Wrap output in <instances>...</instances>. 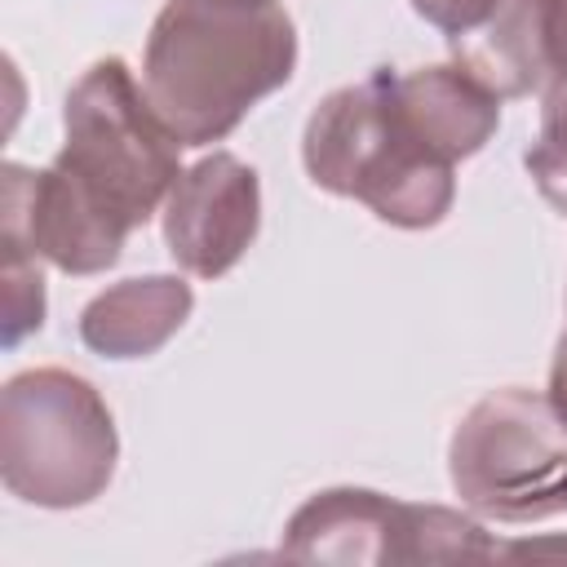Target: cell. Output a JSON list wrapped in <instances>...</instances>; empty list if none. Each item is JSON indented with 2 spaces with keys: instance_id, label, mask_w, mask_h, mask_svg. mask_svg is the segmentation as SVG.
Returning <instances> with one entry per match:
<instances>
[{
  "instance_id": "10",
  "label": "cell",
  "mask_w": 567,
  "mask_h": 567,
  "mask_svg": "<svg viewBox=\"0 0 567 567\" xmlns=\"http://www.w3.org/2000/svg\"><path fill=\"white\" fill-rule=\"evenodd\" d=\"M394 89H399V106L408 124L416 128V137L452 164L478 155L501 128V97L483 89L470 71H461L456 62L399 71Z\"/></svg>"
},
{
  "instance_id": "9",
  "label": "cell",
  "mask_w": 567,
  "mask_h": 567,
  "mask_svg": "<svg viewBox=\"0 0 567 567\" xmlns=\"http://www.w3.org/2000/svg\"><path fill=\"white\" fill-rule=\"evenodd\" d=\"M452 62L470 71L483 89L505 97H527L549 89V0H496L487 22L465 35H447Z\"/></svg>"
},
{
  "instance_id": "12",
  "label": "cell",
  "mask_w": 567,
  "mask_h": 567,
  "mask_svg": "<svg viewBox=\"0 0 567 567\" xmlns=\"http://www.w3.org/2000/svg\"><path fill=\"white\" fill-rule=\"evenodd\" d=\"M492 558H501V540H492L474 514L403 501L399 563H492Z\"/></svg>"
},
{
  "instance_id": "6",
  "label": "cell",
  "mask_w": 567,
  "mask_h": 567,
  "mask_svg": "<svg viewBox=\"0 0 567 567\" xmlns=\"http://www.w3.org/2000/svg\"><path fill=\"white\" fill-rule=\"evenodd\" d=\"M261 230L257 168L230 151H213L182 168L164 199V248L195 279H221Z\"/></svg>"
},
{
  "instance_id": "1",
  "label": "cell",
  "mask_w": 567,
  "mask_h": 567,
  "mask_svg": "<svg viewBox=\"0 0 567 567\" xmlns=\"http://www.w3.org/2000/svg\"><path fill=\"white\" fill-rule=\"evenodd\" d=\"M297 71L279 0H168L146 35L142 89L182 146H213Z\"/></svg>"
},
{
  "instance_id": "5",
  "label": "cell",
  "mask_w": 567,
  "mask_h": 567,
  "mask_svg": "<svg viewBox=\"0 0 567 567\" xmlns=\"http://www.w3.org/2000/svg\"><path fill=\"white\" fill-rule=\"evenodd\" d=\"M447 474L478 518L540 523L567 509V421L549 394L492 390L456 421Z\"/></svg>"
},
{
  "instance_id": "8",
  "label": "cell",
  "mask_w": 567,
  "mask_h": 567,
  "mask_svg": "<svg viewBox=\"0 0 567 567\" xmlns=\"http://www.w3.org/2000/svg\"><path fill=\"white\" fill-rule=\"evenodd\" d=\"M403 501L372 487H323L284 527L279 554L301 563H399Z\"/></svg>"
},
{
  "instance_id": "17",
  "label": "cell",
  "mask_w": 567,
  "mask_h": 567,
  "mask_svg": "<svg viewBox=\"0 0 567 567\" xmlns=\"http://www.w3.org/2000/svg\"><path fill=\"white\" fill-rule=\"evenodd\" d=\"M549 403L558 408V416L567 421V332L554 346V363H549Z\"/></svg>"
},
{
  "instance_id": "18",
  "label": "cell",
  "mask_w": 567,
  "mask_h": 567,
  "mask_svg": "<svg viewBox=\"0 0 567 567\" xmlns=\"http://www.w3.org/2000/svg\"><path fill=\"white\" fill-rule=\"evenodd\" d=\"M523 554H567V540H514V545H501V558H523Z\"/></svg>"
},
{
  "instance_id": "13",
  "label": "cell",
  "mask_w": 567,
  "mask_h": 567,
  "mask_svg": "<svg viewBox=\"0 0 567 567\" xmlns=\"http://www.w3.org/2000/svg\"><path fill=\"white\" fill-rule=\"evenodd\" d=\"M523 164H527L536 190L567 217V80H554L545 89L540 133L523 151Z\"/></svg>"
},
{
  "instance_id": "11",
  "label": "cell",
  "mask_w": 567,
  "mask_h": 567,
  "mask_svg": "<svg viewBox=\"0 0 567 567\" xmlns=\"http://www.w3.org/2000/svg\"><path fill=\"white\" fill-rule=\"evenodd\" d=\"M195 292L182 275H137L80 310V341L102 359H146L190 319Z\"/></svg>"
},
{
  "instance_id": "15",
  "label": "cell",
  "mask_w": 567,
  "mask_h": 567,
  "mask_svg": "<svg viewBox=\"0 0 567 567\" xmlns=\"http://www.w3.org/2000/svg\"><path fill=\"white\" fill-rule=\"evenodd\" d=\"M412 9L439 27L443 35H465L478 22H487V13L496 9V0H412Z\"/></svg>"
},
{
  "instance_id": "16",
  "label": "cell",
  "mask_w": 567,
  "mask_h": 567,
  "mask_svg": "<svg viewBox=\"0 0 567 567\" xmlns=\"http://www.w3.org/2000/svg\"><path fill=\"white\" fill-rule=\"evenodd\" d=\"M549 66L554 80H567V0H549Z\"/></svg>"
},
{
  "instance_id": "3",
  "label": "cell",
  "mask_w": 567,
  "mask_h": 567,
  "mask_svg": "<svg viewBox=\"0 0 567 567\" xmlns=\"http://www.w3.org/2000/svg\"><path fill=\"white\" fill-rule=\"evenodd\" d=\"M62 133L53 168L128 235L155 217L182 177V142L155 115L124 58H102L71 84Z\"/></svg>"
},
{
  "instance_id": "14",
  "label": "cell",
  "mask_w": 567,
  "mask_h": 567,
  "mask_svg": "<svg viewBox=\"0 0 567 567\" xmlns=\"http://www.w3.org/2000/svg\"><path fill=\"white\" fill-rule=\"evenodd\" d=\"M4 244V346L13 350L27 332H40L44 323V275H40V257L0 235Z\"/></svg>"
},
{
  "instance_id": "4",
  "label": "cell",
  "mask_w": 567,
  "mask_h": 567,
  "mask_svg": "<svg viewBox=\"0 0 567 567\" xmlns=\"http://www.w3.org/2000/svg\"><path fill=\"white\" fill-rule=\"evenodd\" d=\"M120 434L97 385L66 368H31L0 390V478L40 509H80L106 492Z\"/></svg>"
},
{
  "instance_id": "2",
  "label": "cell",
  "mask_w": 567,
  "mask_h": 567,
  "mask_svg": "<svg viewBox=\"0 0 567 567\" xmlns=\"http://www.w3.org/2000/svg\"><path fill=\"white\" fill-rule=\"evenodd\" d=\"M394 66L332 89L306 120L301 164L328 195L368 204L385 226L430 230L452 213L456 164L434 155L408 124Z\"/></svg>"
},
{
  "instance_id": "7",
  "label": "cell",
  "mask_w": 567,
  "mask_h": 567,
  "mask_svg": "<svg viewBox=\"0 0 567 567\" xmlns=\"http://www.w3.org/2000/svg\"><path fill=\"white\" fill-rule=\"evenodd\" d=\"M0 235L27 244L35 257L66 275H102L120 261L128 230L115 226L80 186L53 164L0 168Z\"/></svg>"
}]
</instances>
